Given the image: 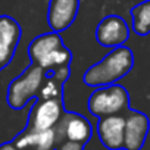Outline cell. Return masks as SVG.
<instances>
[{
  "instance_id": "8fae6325",
  "label": "cell",
  "mask_w": 150,
  "mask_h": 150,
  "mask_svg": "<svg viewBox=\"0 0 150 150\" xmlns=\"http://www.w3.org/2000/svg\"><path fill=\"white\" fill-rule=\"evenodd\" d=\"M78 0H52L49 8V24L54 31L66 30L75 19Z\"/></svg>"
},
{
  "instance_id": "5bb4252c",
  "label": "cell",
  "mask_w": 150,
  "mask_h": 150,
  "mask_svg": "<svg viewBox=\"0 0 150 150\" xmlns=\"http://www.w3.org/2000/svg\"><path fill=\"white\" fill-rule=\"evenodd\" d=\"M40 99L46 100V99H59L60 97V83L56 81L54 78H49L44 80L40 91H38Z\"/></svg>"
},
{
  "instance_id": "4fadbf2b",
  "label": "cell",
  "mask_w": 150,
  "mask_h": 150,
  "mask_svg": "<svg viewBox=\"0 0 150 150\" xmlns=\"http://www.w3.org/2000/svg\"><path fill=\"white\" fill-rule=\"evenodd\" d=\"M132 27L138 35L150 33V0L137 5L132 9Z\"/></svg>"
},
{
  "instance_id": "30bf717a",
  "label": "cell",
  "mask_w": 150,
  "mask_h": 150,
  "mask_svg": "<svg viewBox=\"0 0 150 150\" xmlns=\"http://www.w3.org/2000/svg\"><path fill=\"white\" fill-rule=\"evenodd\" d=\"M13 143L21 150H53L57 144V137L54 128L44 131L27 128L15 138Z\"/></svg>"
},
{
  "instance_id": "6da1fadb",
  "label": "cell",
  "mask_w": 150,
  "mask_h": 150,
  "mask_svg": "<svg viewBox=\"0 0 150 150\" xmlns=\"http://www.w3.org/2000/svg\"><path fill=\"white\" fill-rule=\"evenodd\" d=\"M132 63L134 57L129 49L121 46L115 47L100 62L87 69L84 75V81L86 84L94 87L110 86L131 71Z\"/></svg>"
},
{
  "instance_id": "9c48e42d",
  "label": "cell",
  "mask_w": 150,
  "mask_h": 150,
  "mask_svg": "<svg viewBox=\"0 0 150 150\" xmlns=\"http://www.w3.org/2000/svg\"><path fill=\"white\" fill-rule=\"evenodd\" d=\"M149 132V118L141 112H129L125 118V150H140Z\"/></svg>"
},
{
  "instance_id": "277c9868",
  "label": "cell",
  "mask_w": 150,
  "mask_h": 150,
  "mask_svg": "<svg viewBox=\"0 0 150 150\" xmlns=\"http://www.w3.org/2000/svg\"><path fill=\"white\" fill-rule=\"evenodd\" d=\"M129 97L121 86H103L96 90L88 99V109L93 115L103 118L109 115H118L128 108Z\"/></svg>"
},
{
  "instance_id": "e0dca14e",
  "label": "cell",
  "mask_w": 150,
  "mask_h": 150,
  "mask_svg": "<svg viewBox=\"0 0 150 150\" xmlns=\"http://www.w3.org/2000/svg\"><path fill=\"white\" fill-rule=\"evenodd\" d=\"M0 150H21L15 146V143H3L0 146Z\"/></svg>"
},
{
  "instance_id": "ba28073f",
  "label": "cell",
  "mask_w": 150,
  "mask_h": 150,
  "mask_svg": "<svg viewBox=\"0 0 150 150\" xmlns=\"http://www.w3.org/2000/svg\"><path fill=\"white\" fill-rule=\"evenodd\" d=\"M96 37L97 41L105 47H119L128 40L129 30L122 18L112 15L100 21Z\"/></svg>"
},
{
  "instance_id": "ac0fdd59",
  "label": "cell",
  "mask_w": 150,
  "mask_h": 150,
  "mask_svg": "<svg viewBox=\"0 0 150 150\" xmlns=\"http://www.w3.org/2000/svg\"><path fill=\"white\" fill-rule=\"evenodd\" d=\"M3 66V63H2V60H0V68H2Z\"/></svg>"
},
{
  "instance_id": "2e32d148",
  "label": "cell",
  "mask_w": 150,
  "mask_h": 150,
  "mask_svg": "<svg viewBox=\"0 0 150 150\" xmlns=\"http://www.w3.org/2000/svg\"><path fill=\"white\" fill-rule=\"evenodd\" d=\"M57 150H83V146L74 141H63Z\"/></svg>"
},
{
  "instance_id": "8992f818",
  "label": "cell",
  "mask_w": 150,
  "mask_h": 150,
  "mask_svg": "<svg viewBox=\"0 0 150 150\" xmlns=\"http://www.w3.org/2000/svg\"><path fill=\"white\" fill-rule=\"evenodd\" d=\"M62 115L63 109L60 99H41L31 110L28 128L35 131L52 129L57 125Z\"/></svg>"
},
{
  "instance_id": "7c38bea8",
  "label": "cell",
  "mask_w": 150,
  "mask_h": 150,
  "mask_svg": "<svg viewBox=\"0 0 150 150\" xmlns=\"http://www.w3.org/2000/svg\"><path fill=\"white\" fill-rule=\"evenodd\" d=\"M21 37V28L11 16H0V60L6 65L16 49Z\"/></svg>"
},
{
  "instance_id": "9a60e30c",
  "label": "cell",
  "mask_w": 150,
  "mask_h": 150,
  "mask_svg": "<svg viewBox=\"0 0 150 150\" xmlns=\"http://www.w3.org/2000/svg\"><path fill=\"white\" fill-rule=\"evenodd\" d=\"M69 77V68L68 65H62V66H57L53 69V78L59 83H63L66 78Z\"/></svg>"
},
{
  "instance_id": "52a82bcc",
  "label": "cell",
  "mask_w": 150,
  "mask_h": 150,
  "mask_svg": "<svg viewBox=\"0 0 150 150\" xmlns=\"http://www.w3.org/2000/svg\"><path fill=\"white\" fill-rule=\"evenodd\" d=\"M97 132L102 144L109 150H121L125 146V118L118 115L103 116L99 121Z\"/></svg>"
},
{
  "instance_id": "5b68a950",
  "label": "cell",
  "mask_w": 150,
  "mask_h": 150,
  "mask_svg": "<svg viewBox=\"0 0 150 150\" xmlns=\"http://www.w3.org/2000/svg\"><path fill=\"white\" fill-rule=\"evenodd\" d=\"M54 131H56L57 143L74 141L84 146L91 137L90 122L78 113H63L60 121L54 127Z\"/></svg>"
},
{
  "instance_id": "7a4b0ae2",
  "label": "cell",
  "mask_w": 150,
  "mask_h": 150,
  "mask_svg": "<svg viewBox=\"0 0 150 150\" xmlns=\"http://www.w3.org/2000/svg\"><path fill=\"white\" fill-rule=\"evenodd\" d=\"M28 53L31 60L44 68L54 69L62 65H68L71 60V53L62 44V38L56 33L43 34L34 38L28 47Z\"/></svg>"
},
{
  "instance_id": "3957f363",
  "label": "cell",
  "mask_w": 150,
  "mask_h": 150,
  "mask_svg": "<svg viewBox=\"0 0 150 150\" xmlns=\"http://www.w3.org/2000/svg\"><path fill=\"white\" fill-rule=\"evenodd\" d=\"M44 68L34 63L11 83L8 88V103L11 108L22 109L34 96L38 94L44 83Z\"/></svg>"
}]
</instances>
